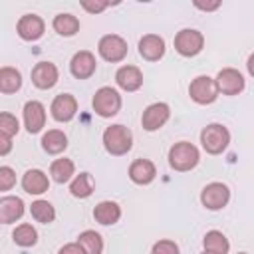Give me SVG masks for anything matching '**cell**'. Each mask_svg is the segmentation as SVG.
Returning <instances> with one entry per match:
<instances>
[{
    "label": "cell",
    "mask_w": 254,
    "mask_h": 254,
    "mask_svg": "<svg viewBox=\"0 0 254 254\" xmlns=\"http://www.w3.org/2000/svg\"><path fill=\"white\" fill-rule=\"evenodd\" d=\"M97 69L95 56L89 50H79L69 60V71L75 79H89Z\"/></svg>",
    "instance_id": "cell-13"
},
{
    "label": "cell",
    "mask_w": 254,
    "mask_h": 254,
    "mask_svg": "<svg viewBox=\"0 0 254 254\" xmlns=\"http://www.w3.org/2000/svg\"><path fill=\"white\" fill-rule=\"evenodd\" d=\"M44 32H46V24L38 14H24L16 24V34L24 42H36L44 36Z\"/></svg>",
    "instance_id": "cell-12"
},
{
    "label": "cell",
    "mask_w": 254,
    "mask_h": 254,
    "mask_svg": "<svg viewBox=\"0 0 254 254\" xmlns=\"http://www.w3.org/2000/svg\"><path fill=\"white\" fill-rule=\"evenodd\" d=\"M50 177L58 185L71 183L73 177H75V165H73V161L71 159H65V157L52 161V165H50Z\"/></svg>",
    "instance_id": "cell-22"
},
{
    "label": "cell",
    "mask_w": 254,
    "mask_h": 254,
    "mask_svg": "<svg viewBox=\"0 0 254 254\" xmlns=\"http://www.w3.org/2000/svg\"><path fill=\"white\" fill-rule=\"evenodd\" d=\"M20 87H22V73L12 65L0 67V91L10 95L16 93Z\"/></svg>",
    "instance_id": "cell-25"
},
{
    "label": "cell",
    "mask_w": 254,
    "mask_h": 254,
    "mask_svg": "<svg viewBox=\"0 0 254 254\" xmlns=\"http://www.w3.org/2000/svg\"><path fill=\"white\" fill-rule=\"evenodd\" d=\"M246 69H248V73L254 77V54H250V56H248V62H246Z\"/></svg>",
    "instance_id": "cell-38"
},
{
    "label": "cell",
    "mask_w": 254,
    "mask_h": 254,
    "mask_svg": "<svg viewBox=\"0 0 254 254\" xmlns=\"http://www.w3.org/2000/svg\"><path fill=\"white\" fill-rule=\"evenodd\" d=\"M42 149L48 155H60L67 149V135L60 129H50L42 135Z\"/></svg>",
    "instance_id": "cell-23"
},
{
    "label": "cell",
    "mask_w": 254,
    "mask_h": 254,
    "mask_svg": "<svg viewBox=\"0 0 254 254\" xmlns=\"http://www.w3.org/2000/svg\"><path fill=\"white\" fill-rule=\"evenodd\" d=\"M60 79V71L52 62H38L32 67V83L38 89H52Z\"/></svg>",
    "instance_id": "cell-14"
},
{
    "label": "cell",
    "mask_w": 254,
    "mask_h": 254,
    "mask_svg": "<svg viewBox=\"0 0 254 254\" xmlns=\"http://www.w3.org/2000/svg\"><path fill=\"white\" fill-rule=\"evenodd\" d=\"M18 131H20V123H18L16 115L2 111L0 113V135H6L12 139L14 135H18Z\"/></svg>",
    "instance_id": "cell-31"
},
{
    "label": "cell",
    "mask_w": 254,
    "mask_h": 254,
    "mask_svg": "<svg viewBox=\"0 0 254 254\" xmlns=\"http://www.w3.org/2000/svg\"><path fill=\"white\" fill-rule=\"evenodd\" d=\"M189 95L198 105H210V103H214L216 97H218L216 79L210 77V75H196L189 83Z\"/></svg>",
    "instance_id": "cell-6"
},
{
    "label": "cell",
    "mask_w": 254,
    "mask_h": 254,
    "mask_svg": "<svg viewBox=\"0 0 254 254\" xmlns=\"http://www.w3.org/2000/svg\"><path fill=\"white\" fill-rule=\"evenodd\" d=\"M238 254H248V252H238Z\"/></svg>",
    "instance_id": "cell-40"
},
{
    "label": "cell",
    "mask_w": 254,
    "mask_h": 254,
    "mask_svg": "<svg viewBox=\"0 0 254 254\" xmlns=\"http://www.w3.org/2000/svg\"><path fill=\"white\" fill-rule=\"evenodd\" d=\"M10 149H12V139L6 135H0V155L6 157L10 153Z\"/></svg>",
    "instance_id": "cell-37"
},
{
    "label": "cell",
    "mask_w": 254,
    "mask_h": 254,
    "mask_svg": "<svg viewBox=\"0 0 254 254\" xmlns=\"http://www.w3.org/2000/svg\"><path fill=\"white\" fill-rule=\"evenodd\" d=\"M200 161L198 149L189 141H179L169 149V167L179 173L192 171Z\"/></svg>",
    "instance_id": "cell-2"
},
{
    "label": "cell",
    "mask_w": 254,
    "mask_h": 254,
    "mask_svg": "<svg viewBox=\"0 0 254 254\" xmlns=\"http://www.w3.org/2000/svg\"><path fill=\"white\" fill-rule=\"evenodd\" d=\"M192 4H194V8H198L202 12H214V10L220 8V0H216V2H200V0H194Z\"/></svg>",
    "instance_id": "cell-36"
},
{
    "label": "cell",
    "mask_w": 254,
    "mask_h": 254,
    "mask_svg": "<svg viewBox=\"0 0 254 254\" xmlns=\"http://www.w3.org/2000/svg\"><path fill=\"white\" fill-rule=\"evenodd\" d=\"M129 179L135 183V185H151L157 177V167L153 161L149 159H135L131 165H129V171H127Z\"/></svg>",
    "instance_id": "cell-17"
},
{
    "label": "cell",
    "mask_w": 254,
    "mask_h": 254,
    "mask_svg": "<svg viewBox=\"0 0 254 254\" xmlns=\"http://www.w3.org/2000/svg\"><path fill=\"white\" fill-rule=\"evenodd\" d=\"M228 200H230V189L220 181L208 183L200 190V202L206 210H222L228 204Z\"/></svg>",
    "instance_id": "cell-8"
},
{
    "label": "cell",
    "mask_w": 254,
    "mask_h": 254,
    "mask_svg": "<svg viewBox=\"0 0 254 254\" xmlns=\"http://www.w3.org/2000/svg\"><path fill=\"white\" fill-rule=\"evenodd\" d=\"M103 147L113 157H123L133 147V133L129 127L121 123H113L103 131Z\"/></svg>",
    "instance_id": "cell-1"
},
{
    "label": "cell",
    "mask_w": 254,
    "mask_h": 254,
    "mask_svg": "<svg viewBox=\"0 0 254 254\" xmlns=\"http://www.w3.org/2000/svg\"><path fill=\"white\" fill-rule=\"evenodd\" d=\"M93 218H95V222H99L103 226H111V224L119 222V218H121V206L115 200H101L93 208Z\"/></svg>",
    "instance_id": "cell-21"
},
{
    "label": "cell",
    "mask_w": 254,
    "mask_h": 254,
    "mask_svg": "<svg viewBox=\"0 0 254 254\" xmlns=\"http://www.w3.org/2000/svg\"><path fill=\"white\" fill-rule=\"evenodd\" d=\"M200 145L208 155H220L230 145V131L222 123H208L200 131Z\"/></svg>",
    "instance_id": "cell-4"
},
{
    "label": "cell",
    "mask_w": 254,
    "mask_h": 254,
    "mask_svg": "<svg viewBox=\"0 0 254 254\" xmlns=\"http://www.w3.org/2000/svg\"><path fill=\"white\" fill-rule=\"evenodd\" d=\"M12 240H14L16 246H22V248L36 246V242H38V230L32 224H28V222L18 224L14 228V232H12Z\"/></svg>",
    "instance_id": "cell-29"
},
{
    "label": "cell",
    "mask_w": 254,
    "mask_h": 254,
    "mask_svg": "<svg viewBox=\"0 0 254 254\" xmlns=\"http://www.w3.org/2000/svg\"><path fill=\"white\" fill-rule=\"evenodd\" d=\"M30 214L36 222H42V224H52L56 220V208L50 200H44V198H38L30 204Z\"/></svg>",
    "instance_id": "cell-27"
},
{
    "label": "cell",
    "mask_w": 254,
    "mask_h": 254,
    "mask_svg": "<svg viewBox=\"0 0 254 254\" xmlns=\"http://www.w3.org/2000/svg\"><path fill=\"white\" fill-rule=\"evenodd\" d=\"M24 216V200L20 196L4 194L0 198V222L2 224H12Z\"/></svg>",
    "instance_id": "cell-19"
},
{
    "label": "cell",
    "mask_w": 254,
    "mask_h": 254,
    "mask_svg": "<svg viewBox=\"0 0 254 254\" xmlns=\"http://www.w3.org/2000/svg\"><path fill=\"white\" fill-rule=\"evenodd\" d=\"M22 189L28 192V194H44L48 189H50V179L44 171L40 169H28L22 177Z\"/></svg>",
    "instance_id": "cell-20"
},
{
    "label": "cell",
    "mask_w": 254,
    "mask_h": 254,
    "mask_svg": "<svg viewBox=\"0 0 254 254\" xmlns=\"http://www.w3.org/2000/svg\"><path fill=\"white\" fill-rule=\"evenodd\" d=\"M200 254H214V252H208V250H202Z\"/></svg>",
    "instance_id": "cell-39"
},
{
    "label": "cell",
    "mask_w": 254,
    "mask_h": 254,
    "mask_svg": "<svg viewBox=\"0 0 254 254\" xmlns=\"http://www.w3.org/2000/svg\"><path fill=\"white\" fill-rule=\"evenodd\" d=\"M50 113L58 123H69L77 113V99L71 93H60L50 105Z\"/></svg>",
    "instance_id": "cell-11"
},
{
    "label": "cell",
    "mask_w": 254,
    "mask_h": 254,
    "mask_svg": "<svg viewBox=\"0 0 254 254\" xmlns=\"http://www.w3.org/2000/svg\"><path fill=\"white\" fill-rule=\"evenodd\" d=\"M204 48V36L196 28H183L175 36V50L183 58H194Z\"/></svg>",
    "instance_id": "cell-5"
},
{
    "label": "cell",
    "mask_w": 254,
    "mask_h": 254,
    "mask_svg": "<svg viewBox=\"0 0 254 254\" xmlns=\"http://www.w3.org/2000/svg\"><path fill=\"white\" fill-rule=\"evenodd\" d=\"M58 254H85V250H83L77 242H69V244H64V246L58 250Z\"/></svg>",
    "instance_id": "cell-35"
},
{
    "label": "cell",
    "mask_w": 254,
    "mask_h": 254,
    "mask_svg": "<svg viewBox=\"0 0 254 254\" xmlns=\"http://www.w3.org/2000/svg\"><path fill=\"white\" fill-rule=\"evenodd\" d=\"M107 6H109V2H87V0H81V8L87 10L89 14H99V12H103Z\"/></svg>",
    "instance_id": "cell-34"
},
{
    "label": "cell",
    "mask_w": 254,
    "mask_h": 254,
    "mask_svg": "<svg viewBox=\"0 0 254 254\" xmlns=\"http://www.w3.org/2000/svg\"><path fill=\"white\" fill-rule=\"evenodd\" d=\"M202 246H204V250L214 252V254H228L230 252V242L220 230H208L202 238Z\"/></svg>",
    "instance_id": "cell-28"
},
{
    "label": "cell",
    "mask_w": 254,
    "mask_h": 254,
    "mask_svg": "<svg viewBox=\"0 0 254 254\" xmlns=\"http://www.w3.org/2000/svg\"><path fill=\"white\" fill-rule=\"evenodd\" d=\"M93 190H95V185H93V179L87 171L75 175L73 181L69 183V192L75 198H87V196L93 194Z\"/></svg>",
    "instance_id": "cell-26"
},
{
    "label": "cell",
    "mask_w": 254,
    "mask_h": 254,
    "mask_svg": "<svg viewBox=\"0 0 254 254\" xmlns=\"http://www.w3.org/2000/svg\"><path fill=\"white\" fill-rule=\"evenodd\" d=\"M52 28L56 34L64 36V38H71L79 32V20L77 16L69 14V12H62L58 16H54V22H52Z\"/></svg>",
    "instance_id": "cell-24"
},
{
    "label": "cell",
    "mask_w": 254,
    "mask_h": 254,
    "mask_svg": "<svg viewBox=\"0 0 254 254\" xmlns=\"http://www.w3.org/2000/svg\"><path fill=\"white\" fill-rule=\"evenodd\" d=\"M46 125V107L36 101V99H30L24 103V127L30 135L34 133H40Z\"/></svg>",
    "instance_id": "cell-15"
},
{
    "label": "cell",
    "mask_w": 254,
    "mask_h": 254,
    "mask_svg": "<svg viewBox=\"0 0 254 254\" xmlns=\"http://www.w3.org/2000/svg\"><path fill=\"white\" fill-rule=\"evenodd\" d=\"M165 40L159 34H145L139 40V56L147 62H159L165 56Z\"/></svg>",
    "instance_id": "cell-16"
},
{
    "label": "cell",
    "mask_w": 254,
    "mask_h": 254,
    "mask_svg": "<svg viewBox=\"0 0 254 254\" xmlns=\"http://www.w3.org/2000/svg\"><path fill=\"white\" fill-rule=\"evenodd\" d=\"M115 83L123 91L133 93V91L141 89V85H143V71L137 65H121L115 71Z\"/></svg>",
    "instance_id": "cell-18"
},
{
    "label": "cell",
    "mask_w": 254,
    "mask_h": 254,
    "mask_svg": "<svg viewBox=\"0 0 254 254\" xmlns=\"http://www.w3.org/2000/svg\"><path fill=\"white\" fill-rule=\"evenodd\" d=\"M151 254H181V250H179V244L175 240L163 238V240H157L153 244Z\"/></svg>",
    "instance_id": "cell-32"
},
{
    "label": "cell",
    "mask_w": 254,
    "mask_h": 254,
    "mask_svg": "<svg viewBox=\"0 0 254 254\" xmlns=\"http://www.w3.org/2000/svg\"><path fill=\"white\" fill-rule=\"evenodd\" d=\"M171 117V107L163 101H157V103H151L145 107L143 115H141V127L149 133L153 131H159Z\"/></svg>",
    "instance_id": "cell-10"
},
{
    "label": "cell",
    "mask_w": 254,
    "mask_h": 254,
    "mask_svg": "<svg viewBox=\"0 0 254 254\" xmlns=\"http://www.w3.org/2000/svg\"><path fill=\"white\" fill-rule=\"evenodd\" d=\"M14 185H16V173H14V169L8 167V165H2L0 167V190L6 192Z\"/></svg>",
    "instance_id": "cell-33"
},
{
    "label": "cell",
    "mask_w": 254,
    "mask_h": 254,
    "mask_svg": "<svg viewBox=\"0 0 254 254\" xmlns=\"http://www.w3.org/2000/svg\"><path fill=\"white\" fill-rule=\"evenodd\" d=\"M75 242L85 250V254H101L103 252V238L95 230H83Z\"/></svg>",
    "instance_id": "cell-30"
},
{
    "label": "cell",
    "mask_w": 254,
    "mask_h": 254,
    "mask_svg": "<svg viewBox=\"0 0 254 254\" xmlns=\"http://www.w3.org/2000/svg\"><path fill=\"white\" fill-rule=\"evenodd\" d=\"M97 52H99V56L105 62L119 64V62H123L127 58L129 48H127V42L121 36H117V34H105V36H101V40L97 44Z\"/></svg>",
    "instance_id": "cell-7"
},
{
    "label": "cell",
    "mask_w": 254,
    "mask_h": 254,
    "mask_svg": "<svg viewBox=\"0 0 254 254\" xmlns=\"http://www.w3.org/2000/svg\"><path fill=\"white\" fill-rule=\"evenodd\" d=\"M121 105H123V99H121L119 91L115 87H109V85L99 87L93 93V99H91V107H93L95 115H99L103 119L115 117L119 113Z\"/></svg>",
    "instance_id": "cell-3"
},
{
    "label": "cell",
    "mask_w": 254,
    "mask_h": 254,
    "mask_svg": "<svg viewBox=\"0 0 254 254\" xmlns=\"http://www.w3.org/2000/svg\"><path fill=\"white\" fill-rule=\"evenodd\" d=\"M216 87H218V93L222 95H238L244 91L246 87V81H244V75L234 69V67H222L218 73H216Z\"/></svg>",
    "instance_id": "cell-9"
}]
</instances>
